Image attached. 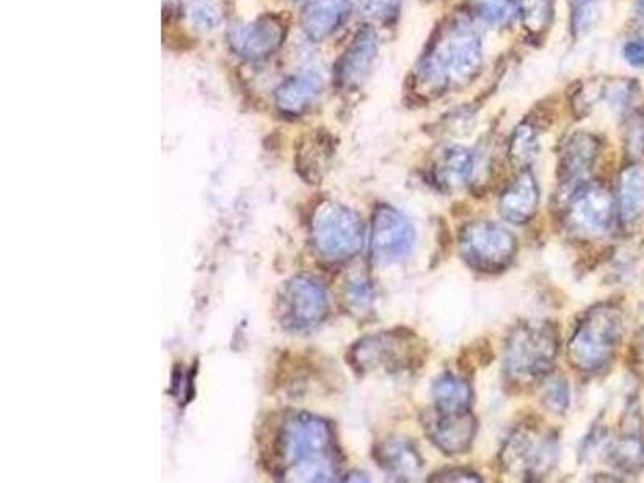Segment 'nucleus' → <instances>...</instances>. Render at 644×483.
<instances>
[{
	"label": "nucleus",
	"mask_w": 644,
	"mask_h": 483,
	"mask_svg": "<svg viewBox=\"0 0 644 483\" xmlns=\"http://www.w3.org/2000/svg\"><path fill=\"white\" fill-rule=\"evenodd\" d=\"M276 474L287 482H334L341 475V453L334 430L310 412H292L276 433Z\"/></svg>",
	"instance_id": "f257e3e1"
},
{
	"label": "nucleus",
	"mask_w": 644,
	"mask_h": 483,
	"mask_svg": "<svg viewBox=\"0 0 644 483\" xmlns=\"http://www.w3.org/2000/svg\"><path fill=\"white\" fill-rule=\"evenodd\" d=\"M328 313V292L314 277H293L287 282L279 295L278 316L287 330L307 333L314 329L325 319Z\"/></svg>",
	"instance_id": "6e6552de"
},
{
	"label": "nucleus",
	"mask_w": 644,
	"mask_h": 483,
	"mask_svg": "<svg viewBox=\"0 0 644 483\" xmlns=\"http://www.w3.org/2000/svg\"><path fill=\"white\" fill-rule=\"evenodd\" d=\"M322 93V80L316 72H303L289 77L276 90V105L287 116H300Z\"/></svg>",
	"instance_id": "6ab92c4d"
},
{
	"label": "nucleus",
	"mask_w": 644,
	"mask_h": 483,
	"mask_svg": "<svg viewBox=\"0 0 644 483\" xmlns=\"http://www.w3.org/2000/svg\"><path fill=\"white\" fill-rule=\"evenodd\" d=\"M538 150H540V143H538L537 129L529 123H522L516 128L509 143V158L512 165L520 169L530 167L536 161Z\"/></svg>",
	"instance_id": "393cba45"
},
{
	"label": "nucleus",
	"mask_w": 644,
	"mask_h": 483,
	"mask_svg": "<svg viewBox=\"0 0 644 483\" xmlns=\"http://www.w3.org/2000/svg\"><path fill=\"white\" fill-rule=\"evenodd\" d=\"M378 52V38L376 31L363 28L350 42L343 52L335 69V80L343 91H356L366 83L367 76L373 72Z\"/></svg>",
	"instance_id": "ddd939ff"
},
{
	"label": "nucleus",
	"mask_w": 644,
	"mask_h": 483,
	"mask_svg": "<svg viewBox=\"0 0 644 483\" xmlns=\"http://www.w3.org/2000/svg\"><path fill=\"white\" fill-rule=\"evenodd\" d=\"M350 0H313L303 10L302 27L311 41H324L349 19Z\"/></svg>",
	"instance_id": "a211bd4d"
},
{
	"label": "nucleus",
	"mask_w": 644,
	"mask_h": 483,
	"mask_svg": "<svg viewBox=\"0 0 644 483\" xmlns=\"http://www.w3.org/2000/svg\"><path fill=\"white\" fill-rule=\"evenodd\" d=\"M311 234L318 253L328 261L353 259L363 249V221L343 204L322 203L314 213Z\"/></svg>",
	"instance_id": "39448f33"
},
{
	"label": "nucleus",
	"mask_w": 644,
	"mask_h": 483,
	"mask_svg": "<svg viewBox=\"0 0 644 483\" xmlns=\"http://www.w3.org/2000/svg\"><path fill=\"white\" fill-rule=\"evenodd\" d=\"M606 97L614 111H625L633 97V84L630 81H614L607 86Z\"/></svg>",
	"instance_id": "7c9ffc66"
},
{
	"label": "nucleus",
	"mask_w": 644,
	"mask_h": 483,
	"mask_svg": "<svg viewBox=\"0 0 644 483\" xmlns=\"http://www.w3.org/2000/svg\"><path fill=\"white\" fill-rule=\"evenodd\" d=\"M432 442L447 454L466 453L477 432L476 418L466 411H438L435 409L424 422Z\"/></svg>",
	"instance_id": "4468645a"
},
{
	"label": "nucleus",
	"mask_w": 644,
	"mask_h": 483,
	"mask_svg": "<svg viewBox=\"0 0 644 483\" xmlns=\"http://www.w3.org/2000/svg\"><path fill=\"white\" fill-rule=\"evenodd\" d=\"M332 157L331 139L328 134L318 133L308 137L303 149L299 154V167L307 171L308 179H318L322 168L328 167V160Z\"/></svg>",
	"instance_id": "b1692460"
},
{
	"label": "nucleus",
	"mask_w": 644,
	"mask_h": 483,
	"mask_svg": "<svg viewBox=\"0 0 644 483\" xmlns=\"http://www.w3.org/2000/svg\"><path fill=\"white\" fill-rule=\"evenodd\" d=\"M432 398L438 411H466L469 409L472 391L463 377L442 374L432 386Z\"/></svg>",
	"instance_id": "5701e85b"
},
{
	"label": "nucleus",
	"mask_w": 644,
	"mask_h": 483,
	"mask_svg": "<svg viewBox=\"0 0 644 483\" xmlns=\"http://www.w3.org/2000/svg\"><path fill=\"white\" fill-rule=\"evenodd\" d=\"M626 144H629V149L633 155L644 157V119L643 122H636L635 125L630 128Z\"/></svg>",
	"instance_id": "72a5a7b5"
},
{
	"label": "nucleus",
	"mask_w": 644,
	"mask_h": 483,
	"mask_svg": "<svg viewBox=\"0 0 644 483\" xmlns=\"http://www.w3.org/2000/svg\"><path fill=\"white\" fill-rule=\"evenodd\" d=\"M361 6L373 19L391 23L398 17L402 0H361Z\"/></svg>",
	"instance_id": "c756f323"
},
{
	"label": "nucleus",
	"mask_w": 644,
	"mask_h": 483,
	"mask_svg": "<svg viewBox=\"0 0 644 483\" xmlns=\"http://www.w3.org/2000/svg\"><path fill=\"white\" fill-rule=\"evenodd\" d=\"M636 9H638L640 15L644 19V0H638V2H636Z\"/></svg>",
	"instance_id": "c9c22d12"
},
{
	"label": "nucleus",
	"mask_w": 644,
	"mask_h": 483,
	"mask_svg": "<svg viewBox=\"0 0 644 483\" xmlns=\"http://www.w3.org/2000/svg\"><path fill=\"white\" fill-rule=\"evenodd\" d=\"M624 337V315L615 305L594 306L569 342V363L582 372H598L614 359Z\"/></svg>",
	"instance_id": "20e7f679"
},
{
	"label": "nucleus",
	"mask_w": 644,
	"mask_h": 483,
	"mask_svg": "<svg viewBox=\"0 0 644 483\" xmlns=\"http://www.w3.org/2000/svg\"><path fill=\"white\" fill-rule=\"evenodd\" d=\"M482 66V41L469 21L453 20L430 42L416 69L423 93H447L466 86Z\"/></svg>",
	"instance_id": "f03ea898"
},
{
	"label": "nucleus",
	"mask_w": 644,
	"mask_h": 483,
	"mask_svg": "<svg viewBox=\"0 0 644 483\" xmlns=\"http://www.w3.org/2000/svg\"><path fill=\"white\" fill-rule=\"evenodd\" d=\"M540 190L532 172L522 171L501 193L502 218L512 224H526L537 213Z\"/></svg>",
	"instance_id": "f3484780"
},
{
	"label": "nucleus",
	"mask_w": 644,
	"mask_h": 483,
	"mask_svg": "<svg viewBox=\"0 0 644 483\" xmlns=\"http://www.w3.org/2000/svg\"><path fill=\"white\" fill-rule=\"evenodd\" d=\"M412 223L398 210L381 204L373 217L371 256L376 264H392L405 259L414 246Z\"/></svg>",
	"instance_id": "9b49d317"
},
{
	"label": "nucleus",
	"mask_w": 644,
	"mask_h": 483,
	"mask_svg": "<svg viewBox=\"0 0 644 483\" xmlns=\"http://www.w3.org/2000/svg\"><path fill=\"white\" fill-rule=\"evenodd\" d=\"M459 250L466 263L480 273H498L515 259L518 242L515 235L491 221H472L461 229Z\"/></svg>",
	"instance_id": "423d86ee"
},
{
	"label": "nucleus",
	"mask_w": 644,
	"mask_h": 483,
	"mask_svg": "<svg viewBox=\"0 0 644 483\" xmlns=\"http://www.w3.org/2000/svg\"><path fill=\"white\" fill-rule=\"evenodd\" d=\"M558 458V439L550 430L536 424L519 426L509 435L501 451L506 471L520 477L533 479L548 474Z\"/></svg>",
	"instance_id": "0eeeda50"
},
{
	"label": "nucleus",
	"mask_w": 644,
	"mask_h": 483,
	"mask_svg": "<svg viewBox=\"0 0 644 483\" xmlns=\"http://www.w3.org/2000/svg\"><path fill=\"white\" fill-rule=\"evenodd\" d=\"M190 15L198 27L205 28V30H211L219 21L214 6L207 0H194L193 6H190Z\"/></svg>",
	"instance_id": "2f4dec72"
},
{
	"label": "nucleus",
	"mask_w": 644,
	"mask_h": 483,
	"mask_svg": "<svg viewBox=\"0 0 644 483\" xmlns=\"http://www.w3.org/2000/svg\"><path fill=\"white\" fill-rule=\"evenodd\" d=\"M619 217L625 228H633L644 220V168L624 169L619 181Z\"/></svg>",
	"instance_id": "4be33fe9"
},
{
	"label": "nucleus",
	"mask_w": 644,
	"mask_h": 483,
	"mask_svg": "<svg viewBox=\"0 0 644 483\" xmlns=\"http://www.w3.org/2000/svg\"><path fill=\"white\" fill-rule=\"evenodd\" d=\"M598 154L600 144L589 133H577L565 140L559 151L558 178L569 192L585 182L583 179L593 168Z\"/></svg>",
	"instance_id": "2eb2a0df"
},
{
	"label": "nucleus",
	"mask_w": 644,
	"mask_h": 483,
	"mask_svg": "<svg viewBox=\"0 0 644 483\" xmlns=\"http://www.w3.org/2000/svg\"><path fill=\"white\" fill-rule=\"evenodd\" d=\"M377 461L398 481H409L423 471V460L417 448L406 439H388L377 448Z\"/></svg>",
	"instance_id": "412c9836"
},
{
	"label": "nucleus",
	"mask_w": 644,
	"mask_h": 483,
	"mask_svg": "<svg viewBox=\"0 0 644 483\" xmlns=\"http://www.w3.org/2000/svg\"><path fill=\"white\" fill-rule=\"evenodd\" d=\"M476 172V157L472 151L461 146L448 147L435 161L432 175L434 181L444 190L465 187Z\"/></svg>",
	"instance_id": "aec40b11"
},
{
	"label": "nucleus",
	"mask_w": 644,
	"mask_h": 483,
	"mask_svg": "<svg viewBox=\"0 0 644 483\" xmlns=\"http://www.w3.org/2000/svg\"><path fill=\"white\" fill-rule=\"evenodd\" d=\"M432 482H480V477L477 474H472L469 471H461V469H455V471H445L440 474L435 475L430 479Z\"/></svg>",
	"instance_id": "f704fd0d"
},
{
	"label": "nucleus",
	"mask_w": 644,
	"mask_h": 483,
	"mask_svg": "<svg viewBox=\"0 0 644 483\" xmlns=\"http://www.w3.org/2000/svg\"><path fill=\"white\" fill-rule=\"evenodd\" d=\"M624 59L632 66H644V38L633 39L626 42Z\"/></svg>",
	"instance_id": "473e14b6"
},
{
	"label": "nucleus",
	"mask_w": 644,
	"mask_h": 483,
	"mask_svg": "<svg viewBox=\"0 0 644 483\" xmlns=\"http://www.w3.org/2000/svg\"><path fill=\"white\" fill-rule=\"evenodd\" d=\"M284 20L274 13L236 28L231 33L233 52L247 60H263L281 49L285 41Z\"/></svg>",
	"instance_id": "f8f14e48"
},
{
	"label": "nucleus",
	"mask_w": 644,
	"mask_h": 483,
	"mask_svg": "<svg viewBox=\"0 0 644 483\" xmlns=\"http://www.w3.org/2000/svg\"><path fill=\"white\" fill-rule=\"evenodd\" d=\"M516 10L511 0H476L477 15L490 24L508 23Z\"/></svg>",
	"instance_id": "bb28decb"
},
{
	"label": "nucleus",
	"mask_w": 644,
	"mask_h": 483,
	"mask_svg": "<svg viewBox=\"0 0 644 483\" xmlns=\"http://www.w3.org/2000/svg\"><path fill=\"white\" fill-rule=\"evenodd\" d=\"M559 351V330L548 321L522 323L506 342L505 374L518 389L533 386L553 369Z\"/></svg>",
	"instance_id": "7ed1b4c3"
},
{
	"label": "nucleus",
	"mask_w": 644,
	"mask_h": 483,
	"mask_svg": "<svg viewBox=\"0 0 644 483\" xmlns=\"http://www.w3.org/2000/svg\"><path fill=\"white\" fill-rule=\"evenodd\" d=\"M516 9L530 34H541L553 19V0H518Z\"/></svg>",
	"instance_id": "a878e982"
},
{
	"label": "nucleus",
	"mask_w": 644,
	"mask_h": 483,
	"mask_svg": "<svg viewBox=\"0 0 644 483\" xmlns=\"http://www.w3.org/2000/svg\"><path fill=\"white\" fill-rule=\"evenodd\" d=\"M621 433L607 443L609 463L621 471L636 474L644 468V440L636 411L625 416Z\"/></svg>",
	"instance_id": "dca6fc26"
},
{
	"label": "nucleus",
	"mask_w": 644,
	"mask_h": 483,
	"mask_svg": "<svg viewBox=\"0 0 644 483\" xmlns=\"http://www.w3.org/2000/svg\"><path fill=\"white\" fill-rule=\"evenodd\" d=\"M569 387L564 377L558 376L548 380L547 387L543 390V405L555 414H562L569 407Z\"/></svg>",
	"instance_id": "cd10ccee"
},
{
	"label": "nucleus",
	"mask_w": 644,
	"mask_h": 483,
	"mask_svg": "<svg viewBox=\"0 0 644 483\" xmlns=\"http://www.w3.org/2000/svg\"><path fill=\"white\" fill-rule=\"evenodd\" d=\"M614 217V199L603 186H577L569 192L565 223L571 231L582 235L604 234Z\"/></svg>",
	"instance_id": "9d476101"
},
{
	"label": "nucleus",
	"mask_w": 644,
	"mask_h": 483,
	"mask_svg": "<svg viewBox=\"0 0 644 483\" xmlns=\"http://www.w3.org/2000/svg\"><path fill=\"white\" fill-rule=\"evenodd\" d=\"M417 338L414 334L384 333L363 338L350 351V365L356 372L367 374L385 369L398 371L417 359Z\"/></svg>",
	"instance_id": "1a4fd4ad"
},
{
	"label": "nucleus",
	"mask_w": 644,
	"mask_h": 483,
	"mask_svg": "<svg viewBox=\"0 0 644 483\" xmlns=\"http://www.w3.org/2000/svg\"><path fill=\"white\" fill-rule=\"evenodd\" d=\"M598 0H569L572 7V28L577 36L590 30L594 20V6Z\"/></svg>",
	"instance_id": "c85d7f7f"
}]
</instances>
